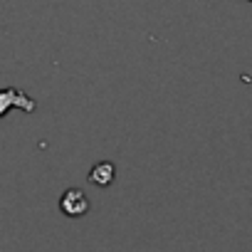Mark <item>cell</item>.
I'll use <instances>...</instances> for the list:
<instances>
[{"mask_svg":"<svg viewBox=\"0 0 252 252\" xmlns=\"http://www.w3.org/2000/svg\"><path fill=\"white\" fill-rule=\"evenodd\" d=\"M10 109H23L25 114H32L37 109L35 99L28 96L23 89H15V87H5L0 89V119H3Z\"/></svg>","mask_w":252,"mask_h":252,"instance_id":"6da1fadb","label":"cell"},{"mask_svg":"<svg viewBox=\"0 0 252 252\" xmlns=\"http://www.w3.org/2000/svg\"><path fill=\"white\" fill-rule=\"evenodd\" d=\"M60 210L67 215V218H82L89 213V198L84 195V190L79 188H69L62 193L60 198Z\"/></svg>","mask_w":252,"mask_h":252,"instance_id":"7a4b0ae2","label":"cell"},{"mask_svg":"<svg viewBox=\"0 0 252 252\" xmlns=\"http://www.w3.org/2000/svg\"><path fill=\"white\" fill-rule=\"evenodd\" d=\"M114 176H116L114 163L101 161V163H96V166L89 171V183H92V186H99V188H106V186L114 183Z\"/></svg>","mask_w":252,"mask_h":252,"instance_id":"3957f363","label":"cell"}]
</instances>
